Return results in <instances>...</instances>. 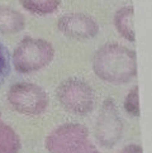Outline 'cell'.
Wrapping results in <instances>:
<instances>
[{
  "label": "cell",
  "mask_w": 152,
  "mask_h": 153,
  "mask_svg": "<svg viewBox=\"0 0 152 153\" xmlns=\"http://www.w3.org/2000/svg\"><path fill=\"white\" fill-rule=\"evenodd\" d=\"M57 97L65 110L75 115H86L95 108V92L89 84L79 79H69L58 86Z\"/></svg>",
  "instance_id": "277c9868"
},
{
  "label": "cell",
  "mask_w": 152,
  "mask_h": 153,
  "mask_svg": "<svg viewBox=\"0 0 152 153\" xmlns=\"http://www.w3.org/2000/svg\"><path fill=\"white\" fill-rule=\"evenodd\" d=\"M61 33L74 39H89L99 33L96 22L83 13H69L62 15L57 22Z\"/></svg>",
  "instance_id": "52a82bcc"
},
{
  "label": "cell",
  "mask_w": 152,
  "mask_h": 153,
  "mask_svg": "<svg viewBox=\"0 0 152 153\" xmlns=\"http://www.w3.org/2000/svg\"><path fill=\"white\" fill-rule=\"evenodd\" d=\"M134 10L132 7H123L114 14V25L118 33L126 39L134 42V27H133Z\"/></svg>",
  "instance_id": "9c48e42d"
},
{
  "label": "cell",
  "mask_w": 152,
  "mask_h": 153,
  "mask_svg": "<svg viewBox=\"0 0 152 153\" xmlns=\"http://www.w3.org/2000/svg\"><path fill=\"white\" fill-rule=\"evenodd\" d=\"M124 110L131 117H139V104H138V87L133 86L124 99Z\"/></svg>",
  "instance_id": "7c38bea8"
},
{
  "label": "cell",
  "mask_w": 152,
  "mask_h": 153,
  "mask_svg": "<svg viewBox=\"0 0 152 153\" xmlns=\"http://www.w3.org/2000/svg\"><path fill=\"white\" fill-rule=\"evenodd\" d=\"M119 153H143V151H142V147H141V146L129 144L127 147H124V148Z\"/></svg>",
  "instance_id": "5bb4252c"
},
{
  "label": "cell",
  "mask_w": 152,
  "mask_h": 153,
  "mask_svg": "<svg viewBox=\"0 0 152 153\" xmlns=\"http://www.w3.org/2000/svg\"><path fill=\"white\" fill-rule=\"evenodd\" d=\"M20 148L22 143L17 132L0 122V153H19Z\"/></svg>",
  "instance_id": "30bf717a"
},
{
  "label": "cell",
  "mask_w": 152,
  "mask_h": 153,
  "mask_svg": "<svg viewBox=\"0 0 152 153\" xmlns=\"http://www.w3.org/2000/svg\"><path fill=\"white\" fill-rule=\"evenodd\" d=\"M55 56L53 46L46 39L25 37L13 52V66L19 74L37 72L51 63Z\"/></svg>",
  "instance_id": "3957f363"
},
{
  "label": "cell",
  "mask_w": 152,
  "mask_h": 153,
  "mask_svg": "<svg viewBox=\"0 0 152 153\" xmlns=\"http://www.w3.org/2000/svg\"><path fill=\"white\" fill-rule=\"evenodd\" d=\"M85 125L66 123L53 129L47 135L45 146L50 153H99L88 139Z\"/></svg>",
  "instance_id": "7a4b0ae2"
},
{
  "label": "cell",
  "mask_w": 152,
  "mask_h": 153,
  "mask_svg": "<svg viewBox=\"0 0 152 153\" xmlns=\"http://www.w3.org/2000/svg\"><path fill=\"white\" fill-rule=\"evenodd\" d=\"M9 70V59H8V52L4 48V46L0 42V82L3 81L4 76L8 74Z\"/></svg>",
  "instance_id": "4fadbf2b"
},
{
  "label": "cell",
  "mask_w": 152,
  "mask_h": 153,
  "mask_svg": "<svg viewBox=\"0 0 152 153\" xmlns=\"http://www.w3.org/2000/svg\"><path fill=\"white\" fill-rule=\"evenodd\" d=\"M20 4L28 12L37 15H48L58 9L61 0H20Z\"/></svg>",
  "instance_id": "8fae6325"
},
{
  "label": "cell",
  "mask_w": 152,
  "mask_h": 153,
  "mask_svg": "<svg viewBox=\"0 0 152 153\" xmlns=\"http://www.w3.org/2000/svg\"><path fill=\"white\" fill-rule=\"evenodd\" d=\"M25 25L24 15L18 10L0 5V33L13 34L18 33Z\"/></svg>",
  "instance_id": "ba28073f"
},
{
  "label": "cell",
  "mask_w": 152,
  "mask_h": 153,
  "mask_svg": "<svg viewBox=\"0 0 152 153\" xmlns=\"http://www.w3.org/2000/svg\"><path fill=\"white\" fill-rule=\"evenodd\" d=\"M123 134V122L119 115L117 105L112 99H107L100 108L95 124V137L100 146L112 148Z\"/></svg>",
  "instance_id": "8992f818"
},
{
  "label": "cell",
  "mask_w": 152,
  "mask_h": 153,
  "mask_svg": "<svg viewBox=\"0 0 152 153\" xmlns=\"http://www.w3.org/2000/svg\"><path fill=\"white\" fill-rule=\"evenodd\" d=\"M0 122H1V114H0Z\"/></svg>",
  "instance_id": "9a60e30c"
},
{
  "label": "cell",
  "mask_w": 152,
  "mask_h": 153,
  "mask_svg": "<svg viewBox=\"0 0 152 153\" xmlns=\"http://www.w3.org/2000/svg\"><path fill=\"white\" fill-rule=\"evenodd\" d=\"M8 101L15 111L25 115H39L48 106V95L41 86L31 82H18L10 86Z\"/></svg>",
  "instance_id": "5b68a950"
},
{
  "label": "cell",
  "mask_w": 152,
  "mask_h": 153,
  "mask_svg": "<svg viewBox=\"0 0 152 153\" xmlns=\"http://www.w3.org/2000/svg\"><path fill=\"white\" fill-rule=\"evenodd\" d=\"M94 72L99 79L110 84H126L137 76L134 51L117 43L99 48L93 58Z\"/></svg>",
  "instance_id": "6da1fadb"
}]
</instances>
